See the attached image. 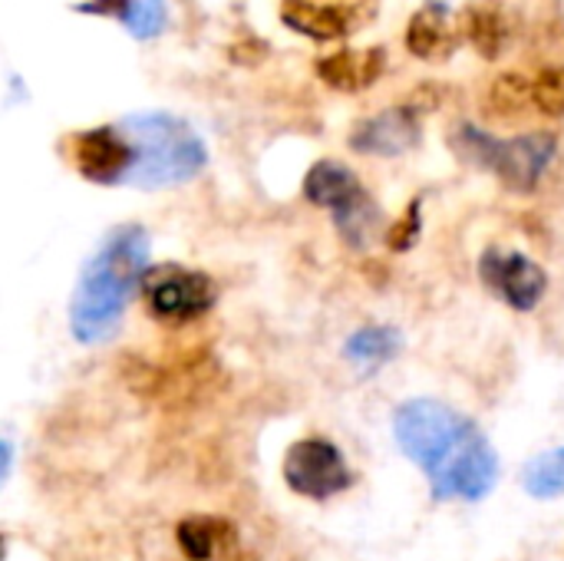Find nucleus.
<instances>
[{"label":"nucleus","instance_id":"nucleus-1","mask_svg":"<svg viewBox=\"0 0 564 561\" xmlns=\"http://www.w3.org/2000/svg\"><path fill=\"white\" fill-rule=\"evenodd\" d=\"M393 440L426 476L436 503H482L499 483V456L479 423L430 397L406 400L393 413Z\"/></svg>","mask_w":564,"mask_h":561},{"label":"nucleus","instance_id":"nucleus-2","mask_svg":"<svg viewBox=\"0 0 564 561\" xmlns=\"http://www.w3.org/2000/svg\"><path fill=\"white\" fill-rule=\"evenodd\" d=\"M149 231L135 222L116 225L93 258L83 265L73 301H69V334L73 341L96 347L119 334L129 301L142 291L149 274Z\"/></svg>","mask_w":564,"mask_h":561},{"label":"nucleus","instance_id":"nucleus-3","mask_svg":"<svg viewBox=\"0 0 564 561\" xmlns=\"http://www.w3.org/2000/svg\"><path fill=\"white\" fill-rule=\"evenodd\" d=\"M132 145V172L126 185L132 188H172L185 185L208 165V149L202 136L172 112H132L119 119Z\"/></svg>","mask_w":564,"mask_h":561},{"label":"nucleus","instance_id":"nucleus-4","mask_svg":"<svg viewBox=\"0 0 564 561\" xmlns=\"http://www.w3.org/2000/svg\"><path fill=\"white\" fill-rule=\"evenodd\" d=\"M453 152L482 172H492L509 192L529 195L539 188L542 175L558 155V139L552 132H525L516 139H496L476 122H459L449 132Z\"/></svg>","mask_w":564,"mask_h":561},{"label":"nucleus","instance_id":"nucleus-5","mask_svg":"<svg viewBox=\"0 0 564 561\" xmlns=\"http://www.w3.org/2000/svg\"><path fill=\"white\" fill-rule=\"evenodd\" d=\"M145 308L162 324H192L218 304V284L212 274L185 265H155L142 284Z\"/></svg>","mask_w":564,"mask_h":561},{"label":"nucleus","instance_id":"nucleus-6","mask_svg":"<svg viewBox=\"0 0 564 561\" xmlns=\"http://www.w3.org/2000/svg\"><path fill=\"white\" fill-rule=\"evenodd\" d=\"M281 473L288 489L311 503H327L354 486V470L347 466L340 446L324 436H304L291 443Z\"/></svg>","mask_w":564,"mask_h":561},{"label":"nucleus","instance_id":"nucleus-7","mask_svg":"<svg viewBox=\"0 0 564 561\" xmlns=\"http://www.w3.org/2000/svg\"><path fill=\"white\" fill-rule=\"evenodd\" d=\"M59 152L93 185H126L132 172V145L119 122L69 132L59 142Z\"/></svg>","mask_w":564,"mask_h":561},{"label":"nucleus","instance_id":"nucleus-8","mask_svg":"<svg viewBox=\"0 0 564 561\" xmlns=\"http://www.w3.org/2000/svg\"><path fill=\"white\" fill-rule=\"evenodd\" d=\"M479 278L499 301H506L519 314L535 311L549 291V274L539 261H532L522 251H509V248H496V245L482 251Z\"/></svg>","mask_w":564,"mask_h":561},{"label":"nucleus","instance_id":"nucleus-9","mask_svg":"<svg viewBox=\"0 0 564 561\" xmlns=\"http://www.w3.org/2000/svg\"><path fill=\"white\" fill-rule=\"evenodd\" d=\"M350 149L360 155H373V159H397L413 152L423 142V122L420 112L403 103V106H390L380 109L367 119H360L350 136H347Z\"/></svg>","mask_w":564,"mask_h":561},{"label":"nucleus","instance_id":"nucleus-10","mask_svg":"<svg viewBox=\"0 0 564 561\" xmlns=\"http://www.w3.org/2000/svg\"><path fill=\"white\" fill-rule=\"evenodd\" d=\"M281 20L307 40H344L367 20V0H281Z\"/></svg>","mask_w":564,"mask_h":561},{"label":"nucleus","instance_id":"nucleus-11","mask_svg":"<svg viewBox=\"0 0 564 561\" xmlns=\"http://www.w3.org/2000/svg\"><path fill=\"white\" fill-rule=\"evenodd\" d=\"M324 86L334 93H364L377 86V79L387 73V50L367 46V50H334L314 63Z\"/></svg>","mask_w":564,"mask_h":561},{"label":"nucleus","instance_id":"nucleus-12","mask_svg":"<svg viewBox=\"0 0 564 561\" xmlns=\"http://www.w3.org/2000/svg\"><path fill=\"white\" fill-rule=\"evenodd\" d=\"M370 192L364 188V182L357 179L354 169H347L337 159H321L307 169L304 175V198L317 208H327L330 218L354 208L357 202H364Z\"/></svg>","mask_w":564,"mask_h":561},{"label":"nucleus","instance_id":"nucleus-13","mask_svg":"<svg viewBox=\"0 0 564 561\" xmlns=\"http://www.w3.org/2000/svg\"><path fill=\"white\" fill-rule=\"evenodd\" d=\"M463 36V30L453 23V13L446 3L433 0L426 7H420L413 17H410V26H406V50L426 63H443L446 56H453L456 50V40Z\"/></svg>","mask_w":564,"mask_h":561},{"label":"nucleus","instance_id":"nucleus-14","mask_svg":"<svg viewBox=\"0 0 564 561\" xmlns=\"http://www.w3.org/2000/svg\"><path fill=\"white\" fill-rule=\"evenodd\" d=\"M175 542L188 561L235 559L238 526L225 516H188L175 526Z\"/></svg>","mask_w":564,"mask_h":561},{"label":"nucleus","instance_id":"nucleus-15","mask_svg":"<svg viewBox=\"0 0 564 561\" xmlns=\"http://www.w3.org/2000/svg\"><path fill=\"white\" fill-rule=\"evenodd\" d=\"M459 30L479 56L499 60L512 40V13L502 0H473L459 17Z\"/></svg>","mask_w":564,"mask_h":561},{"label":"nucleus","instance_id":"nucleus-16","mask_svg":"<svg viewBox=\"0 0 564 561\" xmlns=\"http://www.w3.org/2000/svg\"><path fill=\"white\" fill-rule=\"evenodd\" d=\"M486 112L492 119H506V122H519L529 112H535V96H532V76L522 69H509L499 73L486 93Z\"/></svg>","mask_w":564,"mask_h":561},{"label":"nucleus","instance_id":"nucleus-17","mask_svg":"<svg viewBox=\"0 0 564 561\" xmlns=\"http://www.w3.org/2000/svg\"><path fill=\"white\" fill-rule=\"evenodd\" d=\"M344 350L354 364L377 370L380 364H390L403 350V334L390 324H367L347 341Z\"/></svg>","mask_w":564,"mask_h":561},{"label":"nucleus","instance_id":"nucleus-18","mask_svg":"<svg viewBox=\"0 0 564 561\" xmlns=\"http://www.w3.org/2000/svg\"><path fill=\"white\" fill-rule=\"evenodd\" d=\"M522 489L532 499H558L564 496V446L539 453L522 470Z\"/></svg>","mask_w":564,"mask_h":561},{"label":"nucleus","instance_id":"nucleus-19","mask_svg":"<svg viewBox=\"0 0 564 561\" xmlns=\"http://www.w3.org/2000/svg\"><path fill=\"white\" fill-rule=\"evenodd\" d=\"M119 20L135 40H155L169 26V7L165 0H122Z\"/></svg>","mask_w":564,"mask_h":561},{"label":"nucleus","instance_id":"nucleus-20","mask_svg":"<svg viewBox=\"0 0 564 561\" xmlns=\"http://www.w3.org/2000/svg\"><path fill=\"white\" fill-rule=\"evenodd\" d=\"M532 96H535V112L549 119L564 116V66H545L532 73Z\"/></svg>","mask_w":564,"mask_h":561},{"label":"nucleus","instance_id":"nucleus-21","mask_svg":"<svg viewBox=\"0 0 564 561\" xmlns=\"http://www.w3.org/2000/svg\"><path fill=\"white\" fill-rule=\"evenodd\" d=\"M420 231H423V198H413L403 212V218L387 231V245L390 251H410L416 241H420Z\"/></svg>","mask_w":564,"mask_h":561}]
</instances>
